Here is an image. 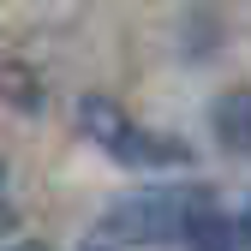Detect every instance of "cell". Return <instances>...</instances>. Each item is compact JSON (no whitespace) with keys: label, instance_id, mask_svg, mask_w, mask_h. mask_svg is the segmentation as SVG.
I'll return each instance as SVG.
<instances>
[{"label":"cell","instance_id":"8","mask_svg":"<svg viewBox=\"0 0 251 251\" xmlns=\"http://www.w3.org/2000/svg\"><path fill=\"white\" fill-rule=\"evenodd\" d=\"M0 251H24V245H0Z\"/></svg>","mask_w":251,"mask_h":251},{"label":"cell","instance_id":"2","mask_svg":"<svg viewBox=\"0 0 251 251\" xmlns=\"http://www.w3.org/2000/svg\"><path fill=\"white\" fill-rule=\"evenodd\" d=\"M185 227V192H132L120 198L102 222H96V245H168Z\"/></svg>","mask_w":251,"mask_h":251},{"label":"cell","instance_id":"6","mask_svg":"<svg viewBox=\"0 0 251 251\" xmlns=\"http://www.w3.org/2000/svg\"><path fill=\"white\" fill-rule=\"evenodd\" d=\"M239 233H245V245H251V198H245V215H239Z\"/></svg>","mask_w":251,"mask_h":251},{"label":"cell","instance_id":"7","mask_svg":"<svg viewBox=\"0 0 251 251\" xmlns=\"http://www.w3.org/2000/svg\"><path fill=\"white\" fill-rule=\"evenodd\" d=\"M90 251H114V245H90Z\"/></svg>","mask_w":251,"mask_h":251},{"label":"cell","instance_id":"3","mask_svg":"<svg viewBox=\"0 0 251 251\" xmlns=\"http://www.w3.org/2000/svg\"><path fill=\"white\" fill-rule=\"evenodd\" d=\"M179 245H185V251H239V245H233V222L222 215L215 192H203V185H185V227H179Z\"/></svg>","mask_w":251,"mask_h":251},{"label":"cell","instance_id":"1","mask_svg":"<svg viewBox=\"0 0 251 251\" xmlns=\"http://www.w3.org/2000/svg\"><path fill=\"white\" fill-rule=\"evenodd\" d=\"M78 132L96 144L102 155H114L120 168H144V174H168V168H192L198 150L185 138H168V132H150L126 114L120 102L108 96H84L78 102Z\"/></svg>","mask_w":251,"mask_h":251},{"label":"cell","instance_id":"5","mask_svg":"<svg viewBox=\"0 0 251 251\" xmlns=\"http://www.w3.org/2000/svg\"><path fill=\"white\" fill-rule=\"evenodd\" d=\"M18 227V203H12V179H6V162H0V233Z\"/></svg>","mask_w":251,"mask_h":251},{"label":"cell","instance_id":"4","mask_svg":"<svg viewBox=\"0 0 251 251\" xmlns=\"http://www.w3.org/2000/svg\"><path fill=\"white\" fill-rule=\"evenodd\" d=\"M209 126H215V138H222L233 155H251V84L227 90V96H215Z\"/></svg>","mask_w":251,"mask_h":251}]
</instances>
